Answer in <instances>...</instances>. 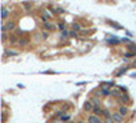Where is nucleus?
<instances>
[{"label":"nucleus","instance_id":"6e6552de","mask_svg":"<svg viewBox=\"0 0 136 123\" xmlns=\"http://www.w3.org/2000/svg\"><path fill=\"white\" fill-rule=\"evenodd\" d=\"M1 11H3V14H1V18H3V19H6V18L8 17V12H10V11L7 10L6 7H1Z\"/></svg>","mask_w":136,"mask_h":123},{"label":"nucleus","instance_id":"39448f33","mask_svg":"<svg viewBox=\"0 0 136 123\" xmlns=\"http://www.w3.org/2000/svg\"><path fill=\"white\" fill-rule=\"evenodd\" d=\"M44 29H45V30H53V29H54V25L51 23V22H45Z\"/></svg>","mask_w":136,"mask_h":123},{"label":"nucleus","instance_id":"f03ea898","mask_svg":"<svg viewBox=\"0 0 136 123\" xmlns=\"http://www.w3.org/2000/svg\"><path fill=\"white\" fill-rule=\"evenodd\" d=\"M112 118H113V120H114V123H121L122 122V115L120 112H113Z\"/></svg>","mask_w":136,"mask_h":123},{"label":"nucleus","instance_id":"ddd939ff","mask_svg":"<svg viewBox=\"0 0 136 123\" xmlns=\"http://www.w3.org/2000/svg\"><path fill=\"white\" fill-rule=\"evenodd\" d=\"M109 23H112V25H113V27H116V29H122V26H121V25L114 23V22H112V20H109Z\"/></svg>","mask_w":136,"mask_h":123},{"label":"nucleus","instance_id":"5701e85b","mask_svg":"<svg viewBox=\"0 0 136 123\" xmlns=\"http://www.w3.org/2000/svg\"><path fill=\"white\" fill-rule=\"evenodd\" d=\"M10 41H11V42H15V41H17V38L14 37V36H11V38H10Z\"/></svg>","mask_w":136,"mask_h":123},{"label":"nucleus","instance_id":"20e7f679","mask_svg":"<svg viewBox=\"0 0 136 123\" xmlns=\"http://www.w3.org/2000/svg\"><path fill=\"white\" fill-rule=\"evenodd\" d=\"M120 101H121L122 104H128V102H129V97L127 94H121V96H120Z\"/></svg>","mask_w":136,"mask_h":123},{"label":"nucleus","instance_id":"9b49d317","mask_svg":"<svg viewBox=\"0 0 136 123\" xmlns=\"http://www.w3.org/2000/svg\"><path fill=\"white\" fill-rule=\"evenodd\" d=\"M7 29H8V30H14V29H15V23H14V22H8V23H7Z\"/></svg>","mask_w":136,"mask_h":123},{"label":"nucleus","instance_id":"1a4fd4ad","mask_svg":"<svg viewBox=\"0 0 136 123\" xmlns=\"http://www.w3.org/2000/svg\"><path fill=\"white\" fill-rule=\"evenodd\" d=\"M93 111H94V113H97V115H99V113H102V109L99 105H95L94 108H93Z\"/></svg>","mask_w":136,"mask_h":123},{"label":"nucleus","instance_id":"2eb2a0df","mask_svg":"<svg viewBox=\"0 0 136 123\" xmlns=\"http://www.w3.org/2000/svg\"><path fill=\"white\" fill-rule=\"evenodd\" d=\"M91 101H93V104H94V105H99V100L97 99V97H93Z\"/></svg>","mask_w":136,"mask_h":123},{"label":"nucleus","instance_id":"f3484780","mask_svg":"<svg viewBox=\"0 0 136 123\" xmlns=\"http://www.w3.org/2000/svg\"><path fill=\"white\" fill-rule=\"evenodd\" d=\"M27 42H29V41H27L26 38H20V40H19V44H20V45H26Z\"/></svg>","mask_w":136,"mask_h":123},{"label":"nucleus","instance_id":"a878e982","mask_svg":"<svg viewBox=\"0 0 136 123\" xmlns=\"http://www.w3.org/2000/svg\"><path fill=\"white\" fill-rule=\"evenodd\" d=\"M25 8H26V10H29V8H30V4H29V3H25Z\"/></svg>","mask_w":136,"mask_h":123},{"label":"nucleus","instance_id":"cd10ccee","mask_svg":"<svg viewBox=\"0 0 136 123\" xmlns=\"http://www.w3.org/2000/svg\"><path fill=\"white\" fill-rule=\"evenodd\" d=\"M133 67H136V62H135V63H133Z\"/></svg>","mask_w":136,"mask_h":123},{"label":"nucleus","instance_id":"6ab92c4d","mask_svg":"<svg viewBox=\"0 0 136 123\" xmlns=\"http://www.w3.org/2000/svg\"><path fill=\"white\" fill-rule=\"evenodd\" d=\"M59 29H60L61 31L65 30V25H64V23H59Z\"/></svg>","mask_w":136,"mask_h":123},{"label":"nucleus","instance_id":"4468645a","mask_svg":"<svg viewBox=\"0 0 136 123\" xmlns=\"http://www.w3.org/2000/svg\"><path fill=\"white\" fill-rule=\"evenodd\" d=\"M102 113L105 115V118H110V112H109L108 109H102Z\"/></svg>","mask_w":136,"mask_h":123},{"label":"nucleus","instance_id":"0eeeda50","mask_svg":"<svg viewBox=\"0 0 136 123\" xmlns=\"http://www.w3.org/2000/svg\"><path fill=\"white\" fill-rule=\"evenodd\" d=\"M119 112L124 116V115H127V112H128V108H127L125 105H121V107H120V109H119Z\"/></svg>","mask_w":136,"mask_h":123},{"label":"nucleus","instance_id":"f8f14e48","mask_svg":"<svg viewBox=\"0 0 136 123\" xmlns=\"http://www.w3.org/2000/svg\"><path fill=\"white\" fill-rule=\"evenodd\" d=\"M68 36H69V31H67V30H63V31H61V38H67Z\"/></svg>","mask_w":136,"mask_h":123},{"label":"nucleus","instance_id":"bb28decb","mask_svg":"<svg viewBox=\"0 0 136 123\" xmlns=\"http://www.w3.org/2000/svg\"><path fill=\"white\" fill-rule=\"evenodd\" d=\"M129 48H131V49H132V51H136V47H135V45H129Z\"/></svg>","mask_w":136,"mask_h":123},{"label":"nucleus","instance_id":"b1692460","mask_svg":"<svg viewBox=\"0 0 136 123\" xmlns=\"http://www.w3.org/2000/svg\"><path fill=\"white\" fill-rule=\"evenodd\" d=\"M42 37H44V38H48V33H46V31H42Z\"/></svg>","mask_w":136,"mask_h":123},{"label":"nucleus","instance_id":"aec40b11","mask_svg":"<svg viewBox=\"0 0 136 123\" xmlns=\"http://www.w3.org/2000/svg\"><path fill=\"white\" fill-rule=\"evenodd\" d=\"M108 42H110V44H117L119 40H108Z\"/></svg>","mask_w":136,"mask_h":123},{"label":"nucleus","instance_id":"423d86ee","mask_svg":"<svg viewBox=\"0 0 136 123\" xmlns=\"http://www.w3.org/2000/svg\"><path fill=\"white\" fill-rule=\"evenodd\" d=\"M93 108H94V105H93L91 101H86L85 102V109H86V111H91Z\"/></svg>","mask_w":136,"mask_h":123},{"label":"nucleus","instance_id":"4be33fe9","mask_svg":"<svg viewBox=\"0 0 136 123\" xmlns=\"http://www.w3.org/2000/svg\"><path fill=\"white\" fill-rule=\"evenodd\" d=\"M69 36H71V37H78V36H76V33H75V31H69Z\"/></svg>","mask_w":136,"mask_h":123},{"label":"nucleus","instance_id":"393cba45","mask_svg":"<svg viewBox=\"0 0 136 123\" xmlns=\"http://www.w3.org/2000/svg\"><path fill=\"white\" fill-rule=\"evenodd\" d=\"M7 40V34H6V31H3V41H6Z\"/></svg>","mask_w":136,"mask_h":123},{"label":"nucleus","instance_id":"dca6fc26","mask_svg":"<svg viewBox=\"0 0 136 123\" xmlns=\"http://www.w3.org/2000/svg\"><path fill=\"white\" fill-rule=\"evenodd\" d=\"M72 27H74V30H76V31L80 30V25H79V23H74V25H72Z\"/></svg>","mask_w":136,"mask_h":123},{"label":"nucleus","instance_id":"a211bd4d","mask_svg":"<svg viewBox=\"0 0 136 123\" xmlns=\"http://www.w3.org/2000/svg\"><path fill=\"white\" fill-rule=\"evenodd\" d=\"M103 123H114V120H113V118H106L103 120Z\"/></svg>","mask_w":136,"mask_h":123},{"label":"nucleus","instance_id":"9d476101","mask_svg":"<svg viewBox=\"0 0 136 123\" xmlns=\"http://www.w3.org/2000/svg\"><path fill=\"white\" fill-rule=\"evenodd\" d=\"M6 55H7V56H18V52H15V51H6Z\"/></svg>","mask_w":136,"mask_h":123},{"label":"nucleus","instance_id":"c85d7f7f","mask_svg":"<svg viewBox=\"0 0 136 123\" xmlns=\"http://www.w3.org/2000/svg\"><path fill=\"white\" fill-rule=\"evenodd\" d=\"M79 123H85V122H79Z\"/></svg>","mask_w":136,"mask_h":123},{"label":"nucleus","instance_id":"f257e3e1","mask_svg":"<svg viewBox=\"0 0 136 123\" xmlns=\"http://www.w3.org/2000/svg\"><path fill=\"white\" fill-rule=\"evenodd\" d=\"M101 93L103 96H110L112 94V90H110V88H109V85H106V83H103V85L101 86Z\"/></svg>","mask_w":136,"mask_h":123},{"label":"nucleus","instance_id":"412c9836","mask_svg":"<svg viewBox=\"0 0 136 123\" xmlns=\"http://www.w3.org/2000/svg\"><path fill=\"white\" fill-rule=\"evenodd\" d=\"M61 119H63V120H68V119H69V116H68V115H63V116H61Z\"/></svg>","mask_w":136,"mask_h":123},{"label":"nucleus","instance_id":"7ed1b4c3","mask_svg":"<svg viewBox=\"0 0 136 123\" xmlns=\"http://www.w3.org/2000/svg\"><path fill=\"white\" fill-rule=\"evenodd\" d=\"M88 123H102V120L98 118V115H90L88 116Z\"/></svg>","mask_w":136,"mask_h":123}]
</instances>
